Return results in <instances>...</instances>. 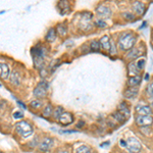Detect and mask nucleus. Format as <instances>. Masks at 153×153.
<instances>
[{
    "label": "nucleus",
    "instance_id": "28",
    "mask_svg": "<svg viewBox=\"0 0 153 153\" xmlns=\"http://www.w3.org/2000/svg\"><path fill=\"white\" fill-rule=\"evenodd\" d=\"M90 48L92 49L93 51H98L100 48V43L99 41H93L92 43L90 44Z\"/></svg>",
    "mask_w": 153,
    "mask_h": 153
},
{
    "label": "nucleus",
    "instance_id": "11",
    "mask_svg": "<svg viewBox=\"0 0 153 153\" xmlns=\"http://www.w3.org/2000/svg\"><path fill=\"white\" fill-rule=\"evenodd\" d=\"M0 76L3 80H7L8 76H10V68H9V65L4 62H0Z\"/></svg>",
    "mask_w": 153,
    "mask_h": 153
},
{
    "label": "nucleus",
    "instance_id": "17",
    "mask_svg": "<svg viewBox=\"0 0 153 153\" xmlns=\"http://www.w3.org/2000/svg\"><path fill=\"white\" fill-rule=\"evenodd\" d=\"M141 81H142L141 75L136 76H132V78H130L129 82H128V85H129L130 88H135V87H137L140 83H141Z\"/></svg>",
    "mask_w": 153,
    "mask_h": 153
},
{
    "label": "nucleus",
    "instance_id": "4",
    "mask_svg": "<svg viewBox=\"0 0 153 153\" xmlns=\"http://www.w3.org/2000/svg\"><path fill=\"white\" fill-rule=\"evenodd\" d=\"M48 87H49V85L47 82L41 81V82L38 84V86L34 89V91H33L34 96L37 98H44L46 95H47Z\"/></svg>",
    "mask_w": 153,
    "mask_h": 153
},
{
    "label": "nucleus",
    "instance_id": "20",
    "mask_svg": "<svg viewBox=\"0 0 153 153\" xmlns=\"http://www.w3.org/2000/svg\"><path fill=\"white\" fill-rule=\"evenodd\" d=\"M65 111L63 110V108L61 107V106H58V107H56L55 109H53V112H52V117L55 120H58V118L60 117V115L62 114V112Z\"/></svg>",
    "mask_w": 153,
    "mask_h": 153
},
{
    "label": "nucleus",
    "instance_id": "25",
    "mask_svg": "<svg viewBox=\"0 0 153 153\" xmlns=\"http://www.w3.org/2000/svg\"><path fill=\"white\" fill-rule=\"evenodd\" d=\"M57 6H58V8L60 9H63V13H66L68 12V9L70 8V6H68V3L66 1H60V2H58V4H57Z\"/></svg>",
    "mask_w": 153,
    "mask_h": 153
},
{
    "label": "nucleus",
    "instance_id": "36",
    "mask_svg": "<svg viewBox=\"0 0 153 153\" xmlns=\"http://www.w3.org/2000/svg\"><path fill=\"white\" fill-rule=\"evenodd\" d=\"M120 146L122 147H126L127 146V141H125V140H120Z\"/></svg>",
    "mask_w": 153,
    "mask_h": 153
},
{
    "label": "nucleus",
    "instance_id": "29",
    "mask_svg": "<svg viewBox=\"0 0 153 153\" xmlns=\"http://www.w3.org/2000/svg\"><path fill=\"white\" fill-rule=\"evenodd\" d=\"M123 16H124L126 19H128V21H134L135 19V16L133 13H130V12H124Z\"/></svg>",
    "mask_w": 153,
    "mask_h": 153
},
{
    "label": "nucleus",
    "instance_id": "19",
    "mask_svg": "<svg viewBox=\"0 0 153 153\" xmlns=\"http://www.w3.org/2000/svg\"><path fill=\"white\" fill-rule=\"evenodd\" d=\"M129 75L131 76V78L140 75V71L138 70V68L136 66L135 63H130L129 65Z\"/></svg>",
    "mask_w": 153,
    "mask_h": 153
},
{
    "label": "nucleus",
    "instance_id": "40",
    "mask_svg": "<svg viewBox=\"0 0 153 153\" xmlns=\"http://www.w3.org/2000/svg\"><path fill=\"white\" fill-rule=\"evenodd\" d=\"M18 103H19V105L22 106V108H26V105H25V104H23V103H22L21 101H18Z\"/></svg>",
    "mask_w": 153,
    "mask_h": 153
},
{
    "label": "nucleus",
    "instance_id": "3",
    "mask_svg": "<svg viewBox=\"0 0 153 153\" xmlns=\"http://www.w3.org/2000/svg\"><path fill=\"white\" fill-rule=\"evenodd\" d=\"M32 56H33V60L36 68H42L41 65L43 63L44 57H45V48L40 45L35 46L32 49Z\"/></svg>",
    "mask_w": 153,
    "mask_h": 153
},
{
    "label": "nucleus",
    "instance_id": "30",
    "mask_svg": "<svg viewBox=\"0 0 153 153\" xmlns=\"http://www.w3.org/2000/svg\"><path fill=\"white\" fill-rule=\"evenodd\" d=\"M39 143H40V142H39V140H38V136H36L35 139L29 143V146L31 148H35L37 145H39Z\"/></svg>",
    "mask_w": 153,
    "mask_h": 153
},
{
    "label": "nucleus",
    "instance_id": "2",
    "mask_svg": "<svg viewBox=\"0 0 153 153\" xmlns=\"http://www.w3.org/2000/svg\"><path fill=\"white\" fill-rule=\"evenodd\" d=\"M16 134L21 136L22 138H28L34 133V128L30 123L26 120H21V122L16 124Z\"/></svg>",
    "mask_w": 153,
    "mask_h": 153
},
{
    "label": "nucleus",
    "instance_id": "24",
    "mask_svg": "<svg viewBox=\"0 0 153 153\" xmlns=\"http://www.w3.org/2000/svg\"><path fill=\"white\" fill-rule=\"evenodd\" d=\"M66 32H68V30H66V27L63 26V25H58L57 28H56V33H58L60 36L66 35Z\"/></svg>",
    "mask_w": 153,
    "mask_h": 153
},
{
    "label": "nucleus",
    "instance_id": "21",
    "mask_svg": "<svg viewBox=\"0 0 153 153\" xmlns=\"http://www.w3.org/2000/svg\"><path fill=\"white\" fill-rule=\"evenodd\" d=\"M76 153H93L92 149L87 145H82V146L78 147L76 150Z\"/></svg>",
    "mask_w": 153,
    "mask_h": 153
},
{
    "label": "nucleus",
    "instance_id": "1",
    "mask_svg": "<svg viewBox=\"0 0 153 153\" xmlns=\"http://www.w3.org/2000/svg\"><path fill=\"white\" fill-rule=\"evenodd\" d=\"M136 43V37L133 34L124 33L118 38L117 45L120 50H130L134 47Z\"/></svg>",
    "mask_w": 153,
    "mask_h": 153
},
{
    "label": "nucleus",
    "instance_id": "13",
    "mask_svg": "<svg viewBox=\"0 0 153 153\" xmlns=\"http://www.w3.org/2000/svg\"><path fill=\"white\" fill-rule=\"evenodd\" d=\"M10 82L12 85L19 86L22 83V76L18 71H13L10 74Z\"/></svg>",
    "mask_w": 153,
    "mask_h": 153
},
{
    "label": "nucleus",
    "instance_id": "18",
    "mask_svg": "<svg viewBox=\"0 0 153 153\" xmlns=\"http://www.w3.org/2000/svg\"><path fill=\"white\" fill-rule=\"evenodd\" d=\"M56 39V30L54 28H50L46 35V40L48 42H54Z\"/></svg>",
    "mask_w": 153,
    "mask_h": 153
},
{
    "label": "nucleus",
    "instance_id": "33",
    "mask_svg": "<svg viewBox=\"0 0 153 153\" xmlns=\"http://www.w3.org/2000/svg\"><path fill=\"white\" fill-rule=\"evenodd\" d=\"M13 117L16 118V120H22V118L24 117V113L22 111H16L13 113Z\"/></svg>",
    "mask_w": 153,
    "mask_h": 153
},
{
    "label": "nucleus",
    "instance_id": "39",
    "mask_svg": "<svg viewBox=\"0 0 153 153\" xmlns=\"http://www.w3.org/2000/svg\"><path fill=\"white\" fill-rule=\"evenodd\" d=\"M107 145H109V142H105V143H102V144L100 145L101 147H103V146H107Z\"/></svg>",
    "mask_w": 153,
    "mask_h": 153
},
{
    "label": "nucleus",
    "instance_id": "41",
    "mask_svg": "<svg viewBox=\"0 0 153 153\" xmlns=\"http://www.w3.org/2000/svg\"><path fill=\"white\" fill-rule=\"evenodd\" d=\"M145 79H146V80L149 79V75H148V74H146V76H145Z\"/></svg>",
    "mask_w": 153,
    "mask_h": 153
},
{
    "label": "nucleus",
    "instance_id": "8",
    "mask_svg": "<svg viewBox=\"0 0 153 153\" xmlns=\"http://www.w3.org/2000/svg\"><path fill=\"white\" fill-rule=\"evenodd\" d=\"M96 12H97L98 16H100L99 19H108L111 16V10H110L109 7L105 6V5H99L96 9Z\"/></svg>",
    "mask_w": 153,
    "mask_h": 153
},
{
    "label": "nucleus",
    "instance_id": "6",
    "mask_svg": "<svg viewBox=\"0 0 153 153\" xmlns=\"http://www.w3.org/2000/svg\"><path fill=\"white\" fill-rule=\"evenodd\" d=\"M53 145H54V140L52 139V138L45 137L40 143H39L38 148H39V150H40L41 152L46 153L53 147Z\"/></svg>",
    "mask_w": 153,
    "mask_h": 153
},
{
    "label": "nucleus",
    "instance_id": "5",
    "mask_svg": "<svg viewBox=\"0 0 153 153\" xmlns=\"http://www.w3.org/2000/svg\"><path fill=\"white\" fill-rule=\"evenodd\" d=\"M126 148H127L131 153H138L141 151L142 145L136 138L131 137L127 140V146H126Z\"/></svg>",
    "mask_w": 153,
    "mask_h": 153
},
{
    "label": "nucleus",
    "instance_id": "43",
    "mask_svg": "<svg viewBox=\"0 0 153 153\" xmlns=\"http://www.w3.org/2000/svg\"><path fill=\"white\" fill-rule=\"evenodd\" d=\"M0 153H3V152H2V151H0Z\"/></svg>",
    "mask_w": 153,
    "mask_h": 153
},
{
    "label": "nucleus",
    "instance_id": "23",
    "mask_svg": "<svg viewBox=\"0 0 153 153\" xmlns=\"http://www.w3.org/2000/svg\"><path fill=\"white\" fill-rule=\"evenodd\" d=\"M141 54V52H140L138 49H136V48H132V50L130 51L129 54H128V58H130V59H135V58H137L138 56Z\"/></svg>",
    "mask_w": 153,
    "mask_h": 153
},
{
    "label": "nucleus",
    "instance_id": "27",
    "mask_svg": "<svg viewBox=\"0 0 153 153\" xmlns=\"http://www.w3.org/2000/svg\"><path fill=\"white\" fill-rule=\"evenodd\" d=\"M113 117H114L115 120H117V122H120V123H125L126 120H127V118H126L124 115L122 114V113L118 112V111L114 112V114H113Z\"/></svg>",
    "mask_w": 153,
    "mask_h": 153
},
{
    "label": "nucleus",
    "instance_id": "22",
    "mask_svg": "<svg viewBox=\"0 0 153 153\" xmlns=\"http://www.w3.org/2000/svg\"><path fill=\"white\" fill-rule=\"evenodd\" d=\"M52 112H53V107H52V105L51 104H48V105H46V107L44 108V110H43V115L45 117H51L52 115Z\"/></svg>",
    "mask_w": 153,
    "mask_h": 153
},
{
    "label": "nucleus",
    "instance_id": "16",
    "mask_svg": "<svg viewBox=\"0 0 153 153\" xmlns=\"http://www.w3.org/2000/svg\"><path fill=\"white\" fill-rule=\"evenodd\" d=\"M118 112H120L123 115L126 117V118H128L130 117V108H129V106H128V104L126 102H123V103H120V105H118V110H117Z\"/></svg>",
    "mask_w": 153,
    "mask_h": 153
},
{
    "label": "nucleus",
    "instance_id": "37",
    "mask_svg": "<svg viewBox=\"0 0 153 153\" xmlns=\"http://www.w3.org/2000/svg\"><path fill=\"white\" fill-rule=\"evenodd\" d=\"M84 126H85V123H84V122H80V123H79V125H76V127L81 128V127H84Z\"/></svg>",
    "mask_w": 153,
    "mask_h": 153
},
{
    "label": "nucleus",
    "instance_id": "9",
    "mask_svg": "<svg viewBox=\"0 0 153 153\" xmlns=\"http://www.w3.org/2000/svg\"><path fill=\"white\" fill-rule=\"evenodd\" d=\"M58 122L62 126H68L74 123V115L71 112L63 111L62 114L60 115V117L58 118Z\"/></svg>",
    "mask_w": 153,
    "mask_h": 153
},
{
    "label": "nucleus",
    "instance_id": "26",
    "mask_svg": "<svg viewBox=\"0 0 153 153\" xmlns=\"http://www.w3.org/2000/svg\"><path fill=\"white\" fill-rule=\"evenodd\" d=\"M42 101L41 100H39V99H35V100H33V101H31L30 102V106L31 107H33V108H36V109H38V108H40L41 106H42Z\"/></svg>",
    "mask_w": 153,
    "mask_h": 153
},
{
    "label": "nucleus",
    "instance_id": "14",
    "mask_svg": "<svg viewBox=\"0 0 153 153\" xmlns=\"http://www.w3.org/2000/svg\"><path fill=\"white\" fill-rule=\"evenodd\" d=\"M99 43H100V46L104 49V50H107V51L110 50V47H111V42H110V39L108 36H103L102 38L100 39Z\"/></svg>",
    "mask_w": 153,
    "mask_h": 153
},
{
    "label": "nucleus",
    "instance_id": "34",
    "mask_svg": "<svg viewBox=\"0 0 153 153\" xmlns=\"http://www.w3.org/2000/svg\"><path fill=\"white\" fill-rule=\"evenodd\" d=\"M96 25H97V27H99V28H105L106 27V23L104 21H102V19H98V21L96 22Z\"/></svg>",
    "mask_w": 153,
    "mask_h": 153
},
{
    "label": "nucleus",
    "instance_id": "15",
    "mask_svg": "<svg viewBox=\"0 0 153 153\" xmlns=\"http://www.w3.org/2000/svg\"><path fill=\"white\" fill-rule=\"evenodd\" d=\"M138 92H139L138 88H136V87L135 88H129L125 91L124 96L126 98H128V99H134V98L137 97Z\"/></svg>",
    "mask_w": 153,
    "mask_h": 153
},
{
    "label": "nucleus",
    "instance_id": "7",
    "mask_svg": "<svg viewBox=\"0 0 153 153\" xmlns=\"http://www.w3.org/2000/svg\"><path fill=\"white\" fill-rule=\"evenodd\" d=\"M136 124L139 127H150L153 124V117L151 115H137L136 117Z\"/></svg>",
    "mask_w": 153,
    "mask_h": 153
},
{
    "label": "nucleus",
    "instance_id": "35",
    "mask_svg": "<svg viewBox=\"0 0 153 153\" xmlns=\"http://www.w3.org/2000/svg\"><path fill=\"white\" fill-rule=\"evenodd\" d=\"M141 130H142V132H143V133H144V134H145V135L149 134V132H150V130H149V129H147V127L141 128Z\"/></svg>",
    "mask_w": 153,
    "mask_h": 153
},
{
    "label": "nucleus",
    "instance_id": "10",
    "mask_svg": "<svg viewBox=\"0 0 153 153\" xmlns=\"http://www.w3.org/2000/svg\"><path fill=\"white\" fill-rule=\"evenodd\" d=\"M136 112L138 113V115H151L152 109H151V107H149L148 105L139 104L136 106Z\"/></svg>",
    "mask_w": 153,
    "mask_h": 153
},
{
    "label": "nucleus",
    "instance_id": "32",
    "mask_svg": "<svg viewBox=\"0 0 153 153\" xmlns=\"http://www.w3.org/2000/svg\"><path fill=\"white\" fill-rule=\"evenodd\" d=\"M136 66L138 68V70H143L144 68V66H145V60L144 59H140L139 61L137 62V65H136Z\"/></svg>",
    "mask_w": 153,
    "mask_h": 153
},
{
    "label": "nucleus",
    "instance_id": "38",
    "mask_svg": "<svg viewBox=\"0 0 153 153\" xmlns=\"http://www.w3.org/2000/svg\"><path fill=\"white\" fill-rule=\"evenodd\" d=\"M57 153H70L68 151V150H65V149H62V150H59V151Z\"/></svg>",
    "mask_w": 153,
    "mask_h": 153
},
{
    "label": "nucleus",
    "instance_id": "12",
    "mask_svg": "<svg viewBox=\"0 0 153 153\" xmlns=\"http://www.w3.org/2000/svg\"><path fill=\"white\" fill-rule=\"evenodd\" d=\"M133 9L138 16H143L145 13V11H146V7H145L144 3H142L140 1H135L133 3Z\"/></svg>",
    "mask_w": 153,
    "mask_h": 153
},
{
    "label": "nucleus",
    "instance_id": "42",
    "mask_svg": "<svg viewBox=\"0 0 153 153\" xmlns=\"http://www.w3.org/2000/svg\"><path fill=\"white\" fill-rule=\"evenodd\" d=\"M151 107L153 108V101H152V103H151Z\"/></svg>",
    "mask_w": 153,
    "mask_h": 153
},
{
    "label": "nucleus",
    "instance_id": "31",
    "mask_svg": "<svg viewBox=\"0 0 153 153\" xmlns=\"http://www.w3.org/2000/svg\"><path fill=\"white\" fill-rule=\"evenodd\" d=\"M147 93H148V95H149L150 97H153V82L149 83V85H148Z\"/></svg>",
    "mask_w": 153,
    "mask_h": 153
}]
</instances>
